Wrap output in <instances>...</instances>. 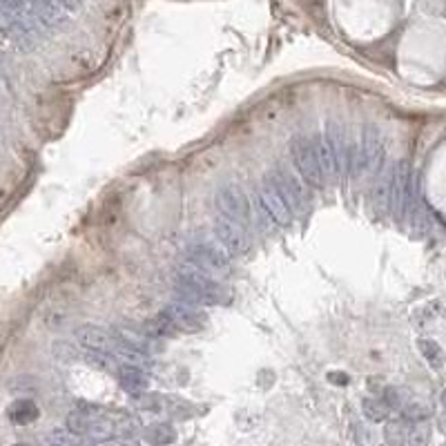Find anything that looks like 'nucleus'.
Listing matches in <instances>:
<instances>
[{"mask_svg": "<svg viewBox=\"0 0 446 446\" xmlns=\"http://www.w3.org/2000/svg\"><path fill=\"white\" fill-rule=\"evenodd\" d=\"M176 293L181 295V299L186 304H195V306H212V304H221V286L216 284L210 274L197 270L195 266L183 268L179 272V284H176Z\"/></svg>", "mask_w": 446, "mask_h": 446, "instance_id": "nucleus-1", "label": "nucleus"}, {"mask_svg": "<svg viewBox=\"0 0 446 446\" xmlns=\"http://www.w3.org/2000/svg\"><path fill=\"white\" fill-rule=\"evenodd\" d=\"M291 154H293V163L297 174L304 179V183L308 186H323V170L319 165V156L315 150V141L306 134H295L291 139Z\"/></svg>", "mask_w": 446, "mask_h": 446, "instance_id": "nucleus-2", "label": "nucleus"}, {"mask_svg": "<svg viewBox=\"0 0 446 446\" xmlns=\"http://www.w3.org/2000/svg\"><path fill=\"white\" fill-rule=\"evenodd\" d=\"M214 201H216V208L221 210V214L225 216V219L239 223L241 228L250 225V221H252L250 201L246 197V192L241 190L237 183H225L219 192H216Z\"/></svg>", "mask_w": 446, "mask_h": 446, "instance_id": "nucleus-3", "label": "nucleus"}, {"mask_svg": "<svg viewBox=\"0 0 446 446\" xmlns=\"http://www.w3.org/2000/svg\"><path fill=\"white\" fill-rule=\"evenodd\" d=\"M413 176L411 165L406 161H400L393 167V188H391V206L395 219H404V216L413 210Z\"/></svg>", "mask_w": 446, "mask_h": 446, "instance_id": "nucleus-4", "label": "nucleus"}, {"mask_svg": "<svg viewBox=\"0 0 446 446\" xmlns=\"http://www.w3.org/2000/svg\"><path fill=\"white\" fill-rule=\"evenodd\" d=\"M228 259L230 255L221 248V244L216 241H201V244H192L188 248V261L190 266H195L197 270L206 272V274H214L228 266Z\"/></svg>", "mask_w": 446, "mask_h": 446, "instance_id": "nucleus-5", "label": "nucleus"}, {"mask_svg": "<svg viewBox=\"0 0 446 446\" xmlns=\"http://www.w3.org/2000/svg\"><path fill=\"white\" fill-rule=\"evenodd\" d=\"M386 159V141L377 125H368L361 134V176H370L382 170Z\"/></svg>", "mask_w": 446, "mask_h": 446, "instance_id": "nucleus-6", "label": "nucleus"}, {"mask_svg": "<svg viewBox=\"0 0 446 446\" xmlns=\"http://www.w3.org/2000/svg\"><path fill=\"white\" fill-rule=\"evenodd\" d=\"M259 201H261L263 210L268 212V216L274 223L284 225V223L291 221L293 210H291V206H288L284 192L279 190V186H277L272 172L263 174V179H261V183H259Z\"/></svg>", "mask_w": 446, "mask_h": 446, "instance_id": "nucleus-7", "label": "nucleus"}, {"mask_svg": "<svg viewBox=\"0 0 446 446\" xmlns=\"http://www.w3.org/2000/svg\"><path fill=\"white\" fill-rule=\"evenodd\" d=\"M76 342L94 355H114L120 346V337L101 326H94V323H85L76 330Z\"/></svg>", "mask_w": 446, "mask_h": 446, "instance_id": "nucleus-8", "label": "nucleus"}, {"mask_svg": "<svg viewBox=\"0 0 446 446\" xmlns=\"http://www.w3.org/2000/svg\"><path fill=\"white\" fill-rule=\"evenodd\" d=\"M323 143H326L328 148V154L333 159V165H335V172H337V179L348 174V148H351V137L346 134V130L340 125V123H328L326 132L321 134Z\"/></svg>", "mask_w": 446, "mask_h": 446, "instance_id": "nucleus-9", "label": "nucleus"}, {"mask_svg": "<svg viewBox=\"0 0 446 446\" xmlns=\"http://www.w3.org/2000/svg\"><path fill=\"white\" fill-rule=\"evenodd\" d=\"M163 315L170 319L176 333H199L208 323V319L199 310L190 308L188 304H170L163 308Z\"/></svg>", "mask_w": 446, "mask_h": 446, "instance_id": "nucleus-10", "label": "nucleus"}, {"mask_svg": "<svg viewBox=\"0 0 446 446\" xmlns=\"http://www.w3.org/2000/svg\"><path fill=\"white\" fill-rule=\"evenodd\" d=\"M212 232H214V241H216V244H221V248L225 252H241V250H246V246H248L244 228H241L239 223H235V221H230V219H225V216H223V219L214 221Z\"/></svg>", "mask_w": 446, "mask_h": 446, "instance_id": "nucleus-11", "label": "nucleus"}, {"mask_svg": "<svg viewBox=\"0 0 446 446\" xmlns=\"http://www.w3.org/2000/svg\"><path fill=\"white\" fill-rule=\"evenodd\" d=\"M277 186H279V190L284 192V197L288 201V206H291V210H297L301 208V203H304V186L299 183L297 176L286 170V167H277V170L272 172Z\"/></svg>", "mask_w": 446, "mask_h": 446, "instance_id": "nucleus-12", "label": "nucleus"}, {"mask_svg": "<svg viewBox=\"0 0 446 446\" xmlns=\"http://www.w3.org/2000/svg\"><path fill=\"white\" fill-rule=\"evenodd\" d=\"M39 406H36L34 400H27V397H20V400L11 402L7 408V417L11 424H18V426H27L32 421L39 419Z\"/></svg>", "mask_w": 446, "mask_h": 446, "instance_id": "nucleus-13", "label": "nucleus"}, {"mask_svg": "<svg viewBox=\"0 0 446 446\" xmlns=\"http://www.w3.org/2000/svg\"><path fill=\"white\" fill-rule=\"evenodd\" d=\"M118 382H120V386H123L127 393H143L148 389V375L143 372L141 366H125V368H120L118 372Z\"/></svg>", "mask_w": 446, "mask_h": 446, "instance_id": "nucleus-14", "label": "nucleus"}, {"mask_svg": "<svg viewBox=\"0 0 446 446\" xmlns=\"http://www.w3.org/2000/svg\"><path fill=\"white\" fill-rule=\"evenodd\" d=\"M361 413H364L366 419H370V421H386L389 415H391V408H389L386 402L382 400V397L368 395L361 400Z\"/></svg>", "mask_w": 446, "mask_h": 446, "instance_id": "nucleus-15", "label": "nucleus"}, {"mask_svg": "<svg viewBox=\"0 0 446 446\" xmlns=\"http://www.w3.org/2000/svg\"><path fill=\"white\" fill-rule=\"evenodd\" d=\"M47 446H90L85 440L76 433H71L67 426L65 428H52L45 438Z\"/></svg>", "mask_w": 446, "mask_h": 446, "instance_id": "nucleus-16", "label": "nucleus"}, {"mask_svg": "<svg viewBox=\"0 0 446 446\" xmlns=\"http://www.w3.org/2000/svg\"><path fill=\"white\" fill-rule=\"evenodd\" d=\"M146 440L154 446H165V444H172L176 440V433L170 424H165V421H159V424H152L146 431Z\"/></svg>", "mask_w": 446, "mask_h": 446, "instance_id": "nucleus-17", "label": "nucleus"}, {"mask_svg": "<svg viewBox=\"0 0 446 446\" xmlns=\"http://www.w3.org/2000/svg\"><path fill=\"white\" fill-rule=\"evenodd\" d=\"M417 346H419L421 357H424L431 366H442L444 364V351L440 348L438 342H433V340H419Z\"/></svg>", "mask_w": 446, "mask_h": 446, "instance_id": "nucleus-18", "label": "nucleus"}, {"mask_svg": "<svg viewBox=\"0 0 446 446\" xmlns=\"http://www.w3.org/2000/svg\"><path fill=\"white\" fill-rule=\"evenodd\" d=\"M428 440H431V426L428 421H415V426L411 431V435H408V444L411 446H428Z\"/></svg>", "mask_w": 446, "mask_h": 446, "instance_id": "nucleus-19", "label": "nucleus"}, {"mask_svg": "<svg viewBox=\"0 0 446 446\" xmlns=\"http://www.w3.org/2000/svg\"><path fill=\"white\" fill-rule=\"evenodd\" d=\"M384 438H386L389 446H404L406 442V431L402 421H389L386 431H384Z\"/></svg>", "mask_w": 446, "mask_h": 446, "instance_id": "nucleus-20", "label": "nucleus"}, {"mask_svg": "<svg viewBox=\"0 0 446 446\" xmlns=\"http://www.w3.org/2000/svg\"><path fill=\"white\" fill-rule=\"evenodd\" d=\"M107 446H139V440L134 435H114L112 440L105 442Z\"/></svg>", "mask_w": 446, "mask_h": 446, "instance_id": "nucleus-21", "label": "nucleus"}, {"mask_svg": "<svg viewBox=\"0 0 446 446\" xmlns=\"http://www.w3.org/2000/svg\"><path fill=\"white\" fill-rule=\"evenodd\" d=\"M330 377H335V384H348V375H342V372H330Z\"/></svg>", "mask_w": 446, "mask_h": 446, "instance_id": "nucleus-22", "label": "nucleus"}, {"mask_svg": "<svg viewBox=\"0 0 446 446\" xmlns=\"http://www.w3.org/2000/svg\"><path fill=\"white\" fill-rule=\"evenodd\" d=\"M442 402H444V406H446V391H444V395H442Z\"/></svg>", "mask_w": 446, "mask_h": 446, "instance_id": "nucleus-23", "label": "nucleus"}, {"mask_svg": "<svg viewBox=\"0 0 446 446\" xmlns=\"http://www.w3.org/2000/svg\"><path fill=\"white\" fill-rule=\"evenodd\" d=\"M14 446H29V444H14Z\"/></svg>", "mask_w": 446, "mask_h": 446, "instance_id": "nucleus-24", "label": "nucleus"}, {"mask_svg": "<svg viewBox=\"0 0 446 446\" xmlns=\"http://www.w3.org/2000/svg\"><path fill=\"white\" fill-rule=\"evenodd\" d=\"M442 446H446V442H444V444H442Z\"/></svg>", "mask_w": 446, "mask_h": 446, "instance_id": "nucleus-25", "label": "nucleus"}]
</instances>
